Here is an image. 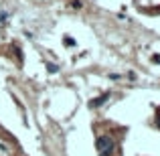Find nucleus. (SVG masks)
<instances>
[{
  "instance_id": "2",
  "label": "nucleus",
  "mask_w": 160,
  "mask_h": 156,
  "mask_svg": "<svg viewBox=\"0 0 160 156\" xmlns=\"http://www.w3.org/2000/svg\"><path fill=\"white\" fill-rule=\"evenodd\" d=\"M106 99H108V95H102V98H98V99H93V102H91L89 105H91V108H98V105H102L103 102H106Z\"/></svg>"
},
{
  "instance_id": "1",
  "label": "nucleus",
  "mask_w": 160,
  "mask_h": 156,
  "mask_svg": "<svg viewBox=\"0 0 160 156\" xmlns=\"http://www.w3.org/2000/svg\"><path fill=\"white\" fill-rule=\"evenodd\" d=\"M95 148H98V152L102 156H108L113 150V140L109 136H102V138H98V142H95Z\"/></svg>"
},
{
  "instance_id": "3",
  "label": "nucleus",
  "mask_w": 160,
  "mask_h": 156,
  "mask_svg": "<svg viewBox=\"0 0 160 156\" xmlns=\"http://www.w3.org/2000/svg\"><path fill=\"white\" fill-rule=\"evenodd\" d=\"M158 126H160V118H158Z\"/></svg>"
}]
</instances>
